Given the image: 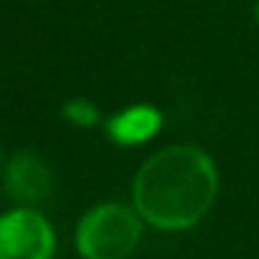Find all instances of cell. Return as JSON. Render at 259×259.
<instances>
[{
  "mask_svg": "<svg viewBox=\"0 0 259 259\" xmlns=\"http://www.w3.org/2000/svg\"><path fill=\"white\" fill-rule=\"evenodd\" d=\"M62 114L70 120L73 125H81V128H90V125L98 123V109L95 103L84 101V98H73L62 106Z\"/></svg>",
  "mask_w": 259,
  "mask_h": 259,
  "instance_id": "obj_6",
  "label": "cell"
},
{
  "mask_svg": "<svg viewBox=\"0 0 259 259\" xmlns=\"http://www.w3.org/2000/svg\"><path fill=\"white\" fill-rule=\"evenodd\" d=\"M0 164H3V151H0Z\"/></svg>",
  "mask_w": 259,
  "mask_h": 259,
  "instance_id": "obj_8",
  "label": "cell"
},
{
  "mask_svg": "<svg viewBox=\"0 0 259 259\" xmlns=\"http://www.w3.org/2000/svg\"><path fill=\"white\" fill-rule=\"evenodd\" d=\"M109 137L120 145H140L148 142L159 128H162V114L153 106H128L117 114V117L109 120Z\"/></svg>",
  "mask_w": 259,
  "mask_h": 259,
  "instance_id": "obj_5",
  "label": "cell"
},
{
  "mask_svg": "<svg viewBox=\"0 0 259 259\" xmlns=\"http://www.w3.org/2000/svg\"><path fill=\"white\" fill-rule=\"evenodd\" d=\"M53 229L34 209H14L0 218V259H51Z\"/></svg>",
  "mask_w": 259,
  "mask_h": 259,
  "instance_id": "obj_3",
  "label": "cell"
},
{
  "mask_svg": "<svg viewBox=\"0 0 259 259\" xmlns=\"http://www.w3.org/2000/svg\"><path fill=\"white\" fill-rule=\"evenodd\" d=\"M6 192L14 201L23 203H39L51 195V170L36 153H17L6 164Z\"/></svg>",
  "mask_w": 259,
  "mask_h": 259,
  "instance_id": "obj_4",
  "label": "cell"
},
{
  "mask_svg": "<svg viewBox=\"0 0 259 259\" xmlns=\"http://www.w3.org/2000/svg\"><path fill=\"white\" fill-rule=\"evenodd\" d=\"M140 218L123 203H103L84 214L75 245L84 259H128L140 242Z\"/></svg>",
  "mask_w": 259,
  "mask_h": 259,
  "instance_id": "obj_2",
  "label": "cell"
},
{
  "mask_svg": "<svg viewBox=\"0 0 259 259\" xmlns=\"http://www.w3.org/2000/svg\"><path fill=\"white\" fill-rule=\"evenodd\" d=\"M218 170L203 151L173 145L159 151L134 179V206L142 220L164 231L192 229L212 209Z\"/></svg>",
  "mask_w": 259,
  "mask_h": 259,
  "instance_id": "obj_1",
  "label": "cell"
},
{
  "mask_svg": "<svg viewBox=\"0 0 259 259\" xmlns=\"http://www.w3.org/2000/svg\"><path fill=\"white\" fill-rule=\"evenodd\" d=\"M253 14H256V23H259V3H256V12H253Z\"/></svg>",
  "mask_w": 259,
  "mask_h": 259,
  "instance_id": "obj_7",
  "label": "cell"
}]
</instances>
